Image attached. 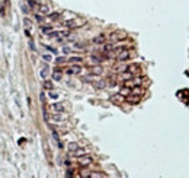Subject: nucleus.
I'll return each instance as SVG.
<instances>
[{
	"label": "nucleus",
	"instance_id": "obj_20",
	"mask_svg": "<svg viewBox=\"0 0 189 178\" xmlns=\"http://www.w3.org/2000/svg\"><path fill=\"white\" fill-rule=\"evenodd\" d=\"M52 137L55 139V142H57V143H58V146H60V148H63V145L60 143V136H58V133H57L55 130H52Z\"/></svg>",
	"mask_w": 189,
	"mask_h": 178
},
{
	"label": "nucleus",
	"instance_id": "obj_22",
	"mask_svg": "<svg viewBox=\"0 0 189 178\" xmlns=\"http://www.w3.org/2000/svg\"><path fill=\"white\" fill-rule=\"evenodd\" d=\"M47 76H48V67H44V69L41 70V78L47 79Z\"/></svg>",
	"mask_w": 189,
	"mask_h": 178
},
{
	"label": "nucleus",
	"instance_id": "obj_4",
	"mask_svg": "<svg viewBox=\"0 0 189 178\" xmlns=\"http://www.w3.org/2000/svg\"><path fill=\"white\" fill-rule=\"evenodd\" d=\"M128 59H131V51L130 50L124 48V50H121V51L118 53V60L119 61H125V60H128Z\"/></svg>",
	"mask_w": 189,
	"mask_h": 178
},
{
	"label": "nucleus",
	"instance_id": "obj_11",
	"mask_svg": "<svg viewBox=\"0 0 189 178\" xmlns=\"http://www.w3.org/2000/svg\"><path fill=\"white\" fill-rule=\"evenodd\" d=\"M28 6L32 10H39V8H41V4L38 3V2H35V0H28Z\"/></svg>",
	"mask_w": 189,
	"mask_h": 178
},
{
	"label": "nucleus",
	"instance_id": "obj_19",
	"mask_svg": "<svg viewBox=\"0 0 189 178\" xmlns=\"http://www.w3.org/2000/svg\"><path fill=\"white\" fill-rule=\"evenodd\" d=\"M89 177H92V178H99V177H106V174H103V172H90Z\"/></svg>",
	"mask_w": 189,
	"mask_h": 178
},
{
	"label": "nucleus",
	"instance_id": "obj_35",
	"mask_svg": "<svg viewBox=\"0 0 189 178\" xmlns=\"http://www.w3.org/2000/svg\"><path fill=\"white\" fill-rule=\"evenodd\" d=\"M29 47H31V50H35V45H33L32 41H29Z\"/></svg>",
	"mask_w": 189,
	"mask_h": 178
},
{
	"label": "nucleus",
	"instance_id": "obj_10",
	"mask_svg": "<svg viewBox=\"0 0 189 178\" xmlns=\"http://www.w3.org/2000/svg\"><path fill=\"white\" fill-rule=\"evenodd\" d=\"M124 99H125V98L122 97V93H121V92L115 93V95H112V97H111V101H112V102H115V104H121Z\"/></svg>",
	"mask_w": 189,
	"mask_h": 178
},
{
	"label": "nucleus",
	"instance_id": "obj_23",
	"mask_svg": "<svg viewBox=\"0 0 189 178\" xmlns=\"http://www.w3.org/2000/svg\"><path fill=\"white\" fill-rule=\"evenodd\" d=\"M79 146H77V143H68V150H70L71 153L74 152V150H76V149H77Z\"/></svg>",
	"mask_w": 189,
	"mask_h": 178
},
{
	"label": "nucleus",
	"instance_id": "obj_27",
	"mask_svg": "<svg viewBox=\"0 0 189 178\" xmlns=\"http://www.w3.org/2000/svg\"><path fill=\"white\" fill-rule=\"evenodd\" d=\"M50 98H52V99H57V98H58V93H55V92H51V91H50Z\"/></svg>",
	"mask_w": 189,
	"mask_h": 178
},
{
	"label": "nucleus",
	"instance_id": "obj_24",
	"mask_svg": "<svg viewBox=\"0 0 189 178\" xmlns=\"http://www.w3.org/2000/svg\"><path fill=\"white\" fill-rule=\"evenodd\" d=\"M112 50H114V45H112V44H105L103 51H112Z\"/></svg>",
	"mask_w": 189,
	"mask_h": 178
},
{
	"label": "nucleus",
	"instance_id": "obj_6",
	"mask_svg": "<svg viewBox=\"0 0 189 178\" xmlns=\"http://www.w3.org/2000/svg\"><path fill=\"white\" fill-rule=\"evenodd\" d=\"M125 37H127V34L124 32V31H116V32H114L111 35V40L112 41H119V40H124Z\"/></svg>",
	"mask_w": 189,
	"mask_h": 178
},
{
	"label": "nucleus",
	"instance_id": "obj_16",
	"mask_svg": "<svg viewBox=\"0 0 189 178\" xmlns=\"http://www.w3.org/2000/svg\"><path fill=\"white\" fill-rule=\"evenodd\" d=\"M131 92L132 93H135V95H143V89H141V86H134L132 89H131Z\"/></svg>",
	"mask_w": 189,
	"mask_h": 178
},
{
	"label": "nucleus",
	"instance_id": "obj_1",
	"mask_svg": "<svg viewBox=\"0 0 189 178\" xmlns=\"http://www.w3.org/2000/svg\"><path fill=\"white\" fill-rule=\"evenodd\" d=\"M64 25L67 28H79V26L85 25V21H82V19H71V21H66Z\"/></svg>",
	"mask_w": 189,
	"mask_h": 178
},
{
	"label": "nucleus",
	"instance_id": "obj_32",
	"mask_svg": "<svg viewBox=\"0 0 189 178\" xmlns=\"http://www.w3.org/2000/svg\"><path fill=\"white\" fill-rule=\"evenodd\" d=\"M64 61H66L64 57H58V59H57V63H64Z\"/></svg>",
	"mask_w": 189,
	"mask_h": 178
},
{
	"label": "nucleus",
	"instance_id": "obj_28",
	"mask_svg": "<svg viewBox=\"0 0 189 178\" xmlns=\"http://www.w3.org/2000/svg\"><path fill=\"white\" fill-rule=\"evenodd\" d=\"M42 59H44L45 61H51V60H52V57L50 56V54H44V56H42Z\"/></svg>",
	"mask_w": 189,
	"mask_h": 178
},
{
	"label": "nucleus",
	"instance_id": "obj_30",
	"mask_svg": "<svg viewBox=\"0 0 189 178\" xmlns=\"http://www.w3.org/2000/svg\"><path fill=\"white\" fill-rule=\"evenodd\" d=\"M70 51H71V50L68 48V47H63V53H64V54H68Z\"/></svg>",
	"mask_w": 189,
	"mask_h": 178
},
{
	"label": "nucleus",
	"instance_id": "obj_14",
	"mask_svg": "<svg viewBox=\"0 0 189 178\" xmlns=\"http://www.w3.org/2000/svg\"><path fill=\"white\" fill-rule=\"evenodd\" d=\"M52 110L55 112H63L64 111V105L60 104V102H55V104H52Z\"/></svg>",
	"mask_w": 189,
	"mask_h": 178
},
{
	"label": "nucleus",
	"instance_id": "obj_8",
	"mask_svg": "<svg viewBox=\"0 0 189 178\" xmlns=\"http://www.w3.org/2000/svg\"><path fill=\"white\" fill-rule=\"evenodd\" d=\"M89 72L92 76H100V74L103 73V69H102V66H93V67H90Z\"/></svg>",
	"mask_w": 189,
	"mask_h": 178
},
{
	"label": "nucleus",
	"instance_id": "obj_29",
	"mask_svg": "<svg viewBox=\"0 0 189 178\" xmlns=\"http://www.w3.org/2000/svg\"><path fill=\"white\" fill-rule=\"evenodd\" d=\"M23 22H25V26H26V28H31V21H29V19H25Z\"/></svg>",
	"mask_w": 189,
	"mask_h": 178
},
{
	"label": "nucleus",
	"instance_id": "obj_15",
	"mask_svg": "<svg viewBox=\"0 0 189 178\" xmlns=\"http://www.w3.org/2000/svg\"><path fill=\"white\" fill-rule=\"evenodd\" d=\"M125 70L131 72V73H138V72H140V66H138V64H131V66L127 67Z\"/></svg>",
	"mask_w": 189,
	"mask_h": 178
},
{
	"label": "nucleus",
	"instance_id": "obj_18",
	"mask_svg": "<svg viewBox=\"0 0 189 178\" xmlns=\"http://www.w3.org/2000/svg\"><path fill=\"white\" fill-rule=\"evenodd\" d=\"M42 86H44V89H47V91H52V82L51 80H45Z\"/></svg>",
	"mask_w": 189,
	"mask_h": 178
},
{
	"label": "nucleus",
	"instance_id": "obj_7",
	"mask_svg": "<svg viewBox=\"0 0 189 178\" xmlns=\"http://www.w3.org/2000/svg\"><path fill=\"white\" fill-rule=\"evenodd\" d=\"M63 79V70L60 69V67H57V69H54V72H52V80H61Z\"/></svg>",
	"mask_w": 189,
	"mask_h": 178
},
{
	"label": "nucleus",
	"instance_id": "obj_17",
	"mask_svg": "<svg viewBox=\"0 0 189 178\" xmlns=\"http://www.w3.org/2000/svg\"><path fill=\"white\" fill-rule=\"evenodd\" d=\"M38 12H41V13H44V15H48L50 13V8L48 6H45V4H41V8H39V10Z\"/></svg>",
	"mask_w": 189,
	"mask_h": 178
},
{
	"label": "nucleus",
	"instance_id": "obj_12",
	"mask_svg": "<svg viewBox=\"0 0 189 178\" xmlns=\"http://www.w3.org/2000/svg\"><path fill=\"white\" fill-rule=\"evenodd\" d=\"M93 86H95L96 89H103L105 86H106V82L102 80V79H100V80H95L93 82Z\"/></svg>",
	"mask_w": 189,
	"mask_h": 178
},
{
	"label": "nucleus",
	"instance_id": "obj_31",
	"mask_svg": "<svg viewBox=\"0 0 189 178\" xmlns=\"http://www.w3.org/2000/svg\"><path fill=\"white\" fill-rule=\"evenodd\" d=\"M22 9H23V12H25V13H28V12H29V6H28V8H26V6H25V4H22Z\"/></svg>",
	"mask_w": 189,
	"mask_h": 178
},
{
	"label": "nucleus",
	"instance_id": "obj_21",
	"mask_svg": "<svg viewBox=\"0 0 189 178\" xmlns=\"http://www.w3.org/2000/svg\"><path fill=\"white\" fill-rule=\"evenodd\" d=\"M68 61H70V63H82V57H70V59H68Z\"/></svg>",
	"mask_w": 189,
	"mask_h": 178
},
{
	"label": "nucleus",
	"instance_id": "obj_25",
	"mask_svg": "<svg viewBox=\"0 0 189 178\" xmlns=\"http://www.w3.org/2000/svg\"><path fill=\"white\" fill-rule=\"evenodd\" d=\"M60 18V13H51L50 15V21H57Z\"/></svg>",
	"mask_w": 189,
	"mask_h": 178
},
{
	"label": "nucleus",
	"instance_id": "obj_26",
	"mask_svg": "<svg viewBox=\"0 0 189 178\" xmlns=\"http://www.w3.org/2000/svg\"><path fill=\"white\" fill-rule=\"evenodd\" d=\"M41 31H42L44 34H48V32H51V26H42Z\"/></svg>",
	"mask_w": 189,
	"mask_h": 178
},
{
	"label": "nucleus",
	"instance_id": "obj_2",
	"mask_svg": "<svg viewBox=\"0 0 189 178\" xmlns=\"http://www.w3.org/2000/svg\"><path fill=\"white\" fill-rule=\"evenodd\" d=\"M93 162V158L89 155H83L79 158V163H80V167H89L90 163Z\"/></svg>",
	"mask_w": 189,
	"mask_h": 178
},
{
	"label": "nucleus",
	"instance_id": "obj_34",
	"mask_svg": "<svg viewBox=\"0 0 189 178\" xmlns=\"http://www.w3.org/2000/svg\"><path fill=\"white\" fill-rule=\"evenodd\" d=\"M47 48H48L51 53H54V54H55V53H57V50H55V48H52V47H50V45H47Z\"/></svg>",
	"mask_w": 189,
	"mask_h": 178
},
{
	"label": "nucleus",
	"instance_id": "obj_33",
	"mask_svg": "<svg viewBox=\"0 0 189 178\" xmlns=\"http://www.w3.org/2000/svg\"><path fill=\"white\" fill-rule=\"evenodd\" d=\"M37 21L38 22H44V18H42L41 15H37Z\"/></svg>",
	"mask_w": 189,
	"mask_h": 178
},
{
	"label": "nucleus",
	"instance_id": "obj_5",
	"mask_svg": "<svg viewBox=\"0 0 189 178\" xmlns=\"http://www.w3.org/2000/svg\"><path fill=\"white\" fill-rule=\"evenodd\" d=\"M66 73L67 74H80L82 73V67L79 66V63H77V64H74V66L68 67V69L66 70Z\"/></svg>",
	"mask_w": 189,
	"mask_h": 178
},
{
	"label": "nucleus",
	"instance_id": "obj_13",
	"mask_svg": "<svg viewBox=\"0 0 189 178\" xmlns=\"http://www.w3.org/2000/svg\"><path fill=\"white\" fill-rule=\"evenodd\" d=\"M86 153H87V150H86V149L77 148V149H76V150H74V152H73V155H74V156H77V158H80V156L86 155Z\"/></svg>",
	"mask_w": 189,
	"mask_h": 178
},
{
	"label": "nucleus",
	"instance_id": "obj_3",
	"mask_svg": "<svg viewBox=\"0 0 189 178\" xmlns=\"http://www.w3.org/2000/svg\"><path fill=\"white\" fill-rule=\"evenodd\" d=\"M140 99H141L140 95H135V93H132V92H131V95H127V97H125L127 102H128V104H132V105L138 104V102H140Z\"/></svg>",
	"mask_w": 189,
	"mask_h": 178
},
{
	"label": "nucleus",
	"instance_id": "obj_9",
	"mask_svg": "<svg viewBox=\"0 0 189 178\" xmlns=\"http://www.w3.org/2000/svg\"><path fill=\"white\" fill-rule=\"evenodd\" d=\"M105 41H106V35H103V34H100V35H97V37H95V38H93V44L100 45V44H105Z\"/></svg>",
	"mask_w": 189,
	"mask_h": 178
}]
</instances>
